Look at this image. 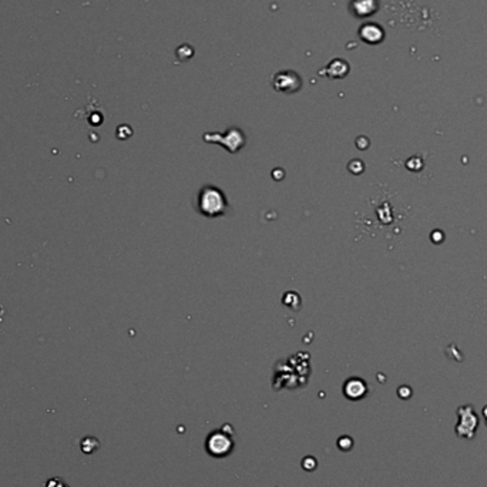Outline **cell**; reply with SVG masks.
I'll list each match as a JSON object with an SVG mask.
<instances>
[{"instance_id":"obj_1","label":"cell","mask_w":487,"mask_h":487,"mask_svg":"<svg viewBox=\"0 0 487 487\" xmlns=\"http://www.w3.org/2000/svg\"><path fill=\"white\" fill-rule=\"evenodd\" d=\"M457 415L460 418L457 426H456L457 434L460 437L472 439L473 434H475V429H476V426L479 425V419H477L475 410H473L472 406H463V408L459 409Z\"/></svg>"},{"instance_id":"obj_2","label":"cell","mask_w":487,"mask_h":487,"mask_svg":"<svg viewBox=\"0 0 487 487\" xmlns=\"http://www.w3.org/2000/svg\"><path fill=\"white\" fill-rule=\"evenodd\" d=\"M231 447H232V442L224 433L216 432L208 439V450L214 456H224L231 450Z\"/></svg>"},{"instance_id":"obj_3","label":"cell","mask_w":487,"mask_h":487,"mask_svg":"<svg viewBox=\"0 0 487 487\" xmlns=\"http://www.w3.org/2000/svg\"><path fill=\"white\" fill-rule=\"evenodd\" d=\"M205 191H207V194H208V197L211 198V201H210L207 197L201 195V211L205 213V214H208V216H216L218 211H216V208L214 207V204H216H216H224L222 195H221L219 191H216V190H214V188H207Z\"/></svg>"},{"instance_id":"obj_4","label":"cell","mask_w":487,"mask_h":487,"mask_svg":"<svg viewBox=\"0 0 487 487\" xmlns=\"http://www.w3.org/2000/svg\"><path fill=\"white\" fill-rule=\"evenodd\" d=\"M365 392H366V386L359 379H351L345 386V393L351 399H359L365 395Z\"/></svg>"}]
</instances>
